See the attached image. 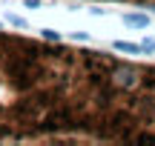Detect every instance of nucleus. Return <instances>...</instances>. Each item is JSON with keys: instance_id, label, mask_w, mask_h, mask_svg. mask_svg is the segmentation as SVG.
Returning a JSON list of instances; mask_svg holds the SVG:
<instances>
[{"instance_id": "2", "label": "nucleus", "mask_w": 155, "mask_h": 146, "mask_svg": "<svg viewBox=\"0 0 155 146\" xmlns=\"http://www.w3.org/2000/svg\"><path fill=\"white\" fill-rule=\"evenodd\" d=\"M138 86H144V89L155 92V66H147V69H141V80H138Z\"/></svg>"}, {"instance_id": "3", "label": "nucleus", "mask_w": 155, "mask_h": 146, "mask_svg": "<svg viewBox=\"0 0 155 146\" xmlns=\"http://www.w3.org/2000/svg\"><path fill=\"white\" fill-rule=\"evenodd\" d=\"M115 49L118 52H127V55H141V43H129V40H115Z\"/></svg>"}, {"instance_id": "5", "label": "nucleus", "mask_w": 155, "mask_h": 146, "mask_svg": "<svg viewBox=\"0 0 155 146\" xmlns=\"http://www.w3.org/2000/svg\"><path fill=\"white\" fill-rule=\"evenodd\" d=\"M40 32H43V37H46V40H61V34H58L55 29H40Z\"/></svg>"}, {"instance_id": "6", "label": "nucleus", "mask_w": 155, "mask_h": 146, "mask_svg": "<svg viewBox=\"0 0 155 146\" xmlns=\"http://www.w3.org/2000/svg\"><path fill=\"white\" fill-rule=\"evenodd\" d=\"M141 49H144V52H155V40L144 37V40H141Z\"/></svg>"}, {"instance_id": "7", "label": "nucleus", "mask_w": 155, "mask_h": 146, "mask_svg": "<svg viewBox=\"0 0 155 146\" xmlns=\"http://www.w3.org/2000/svg\"><path fill=\"white\" fill-rule=\"evenodd\" d=\"M9 23H12V26H26V20L17 17V14H9Z\"/></svg>"}, {"instance_id": "1", "label": "nucleus", "mask_w": 155, "mask_h": 146, "mask_svg": "<svg viewBox=\"0 0 155 146\" xmlns=\"http://www.w3.org/2000/svg\"><path fill=\"white\" fill-rule=\"evenodd\" d=\"M109 78L115 80V86L132 89V86H138V80H141V69H135V66H121V63H118V66L109 72Z\"/></svg>"}, {"instance_id": "8", "label": "nucleus", "mask_w": 155, "mask_h": 146, "mask_svg": "<svg viewBox=\"0 0 155 146\" xmlns=\"http://www.w3.org/2000/svg\"><path fill=\"white\" fill-rule=\"evenodd\" d=\"M26 6H29V9H38V6H40V0H26Z\"/></svg>"}, {"instance_id": "4", "label": "nucleus", "mask_w": 155, "mask_h": 146, "mask_svg": "<svg viewBox=\"0 0 155 146\" xmlns=\"http://www.w3.org/2000/svg\"><path fill=\"white\" fill-rule=\"evenodd\" d=\"M124 23H129V26H150V14H124Z\"/></svg>"}]
</instances>
